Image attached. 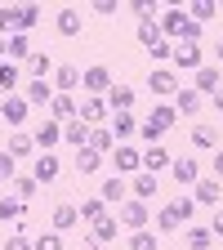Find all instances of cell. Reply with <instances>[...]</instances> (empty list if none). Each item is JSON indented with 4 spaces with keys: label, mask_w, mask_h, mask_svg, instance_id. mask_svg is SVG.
<instances>
[{
    "label": "cell",
    "mask_w": 223,
    "mask_h": 250,
    "mask_svg": "<svg viewBox=\"0 0 223 250\" xmlns=\"http://www.w3.org/2000/svg\"><path fill=\"white\" fill-rule=\"evenodd\" d=\"M81 85H85V94H99V99H107V89H112L116 81H112V72L103 67V62H94V67L81 72Z\"/></svg>",
    "instance_id": "cell-1"
},
{
    "label": "cell",
    "mask_w": 223,
    "mask_h": 250,
    "mask_svg": "<svg viewBox=\"0 0 223 250\" xmlns=\"http://www.w3.org/2000/svg\"><path fill=\"white\" fill-rule=\"evenodd\" d=\"M147 89L156 94V99H165V103H170V99H174V94H179L183 85H179V76H174V67H156V72L147 76Z\"/></svg>",
    "instance_id": "cell-2"
},
{
    "label": "cell",
    "mask_w": 223,
    "mask_h": 250,
    "mask_svg": "<svg viewBox=\"0 0 223 250\" xmlns=\"http://www.w3.org/2000/svg\"><path fill=\"white\" fill-rule=\"evenodd\" d=\"M156 22H161V31H165V36H170V41L179 45V41H183V31H187V22H192V18H187V9H183V5H170V9H165L161 18H156Z\"/></svg>",
    "instance_id": "cell-3"
},
{
    "label": "cell",
    "mask_w": 223,
    "mask_h": 250,
    "mask_svg": "<svg viewBox=\"0 0 223 250\" xmlns=\"http://www.w3.org/2000/svg\"><path fill=\"white\" fill-rule=\"evenodd\" d=\"M121 224L130 228V232H139V228H147L152 224V210H147V201H139V197H130L121 206Z\"/></svg>",
    "instance_id": "cell-4"
},
{
    "label": "cell",
    "mask_w": 223,
    "mask_h": 250,
    "mask_svg": "<svg viewBox=\"0 0 223 250\" xmlns=\"http://www.w3.org/2000/svg\"><path fill=\"white\" fill-rule=\"evenodd\" d=\"M170 62H174L179 72H201V67H205L201 45H187V41H179V45H174V58H170Z\"/></svg>",
    "instance_id": "cell-5"
},
{
    "label": "cell",
    "mask_w": 223,
    "mask_h": 250,
    "mask_svg": "<svg viewBox=\"0 0 223 250\" xmlns=\"http://www.w3.org/2000/svg\"><path fill=\"white\" fill-rule=\"evenodd\" d=\"M112 166H116L121 179H125V174L134 179V174L143 170V147H116V152H112Z\"/></svg>",
    "instance_id": "cell-6"
},
{
    "label": "cell",
    "mask_w": 223,
    "mask_h": 250,
    "mask_svg": "<svg viewBox=\"0 0 223 250\" xmlns=\"http://www.w3.org/2000/svg\"><path fill=\"white\" fill-rule=\"evenodd\" d=\"M49 121H58V125H67V121H76L81 116V103L72 99V94H54V103H49V112H45Z\"/></svg>",
    "instance_id": "cell-7"
},
{
    "label": "cell",
    "mask_w": 223,
    "mask_h": 250,
    "mask_svg": "<svg viewBox=\"0 0 223 250\" xmlns=\"http://www.w3.org/2000/svg\"><path fill=\"white\" fill-rule=\"evenodd\" d=\"M107 116H112L107 99H99V94H85V99H81V121L85 125H103Z\"/></svg>",
    "instance_id": "cell-8"
},
{
    "label": "cell",
    "mask_w": 223,
    "mask_h": 250,
    "mask_svg": "<svg viewBox=\"0 0 223 250\" xmlns=\"http://www.w3.org/2000/svg\"><path fill=\"white\" fill-rule=\"evenodd\" d=\"M27 112H31V103H27V94H9V99H0V116H5L14 130L27 121Z\"/></svg>",
    "instance_id": "cell-9"
},
{
    "label": "cell",
    "mask_w": 223,
    "mask_h": 250,
    "mask_svg": "<svg viewBox=\"0 0 223 250\" xmlns=\"http://www.w3.org/2000/svg\"><path fill=\"white\" fill-rule=\"evenodd\" d=\"M99 197H103L107 206H125V201H130V179H121V174H112L107 183H99Z\"/></svg>",
    "instance_id": "cell-10"
},
{
    "label": "cell",
    "mask_w": 223,
    "mask_h": 250,
    "mask_svg": "<svg viewBox=\"0 0 223 250\" xmlns=\"http://www.w3.org/2000/svg\"><path fill=\"white\" fill-rule=\"evenodd\" d=\"M192 89L201 94V99H205V94H219V89H223V72H219V67H210V62H205L201 72H192Z\"/></svg>",
    "instance_id": "cell-11"
},
{
    "label": "cell",
    "mask_w": 223,
    "mask_h": 250,
    "mask_svg": "<svg viewBox=\"0 0 223 250\" xmlns=\"http://www.w3.org/2000/svg\"><path fill=\"white\" fill-rule=\"evenodd\" d=\"M49 81H54L58 94H76V89H81V67H72V62H58Z\"/></svg>",
    "instance_id": "cell-12"
},
{
    "label": "cell",
    "mask_w": 223,
    "mask_h": 250,
    "mask_svg": "<svg viewBox=\"0 0 223 250\" xmlns=\"http://www.w3.org/2000/svg\"><path fill=\"white\" fill-rule=\"evenodd\" d=\"M89 134H94V125H85L81 116L62 125V143H67V147H76V152H81V147H89Z\"/></svg>",
    "instance_id": "cell-13"
},
{
    "label": "cell",
    "mask_w": 223,
    "mask_h": 250,
    "mask_svg": "<svg viewBox=\"0 0 223 250\" xmlns=\"http://www.w3.org/2000/svg\"><path fill=\"white\" fill-rule=\"evenodd\" d=\"M58 170H62V166H58V156H54V152H41L36 161H31V179H36V183H54Z\"/></svg>",
    "instance_id": "cell-14"
},
{
    "label": "cell",
    "mask_w": 223,
    "mask_h": 250,
    "mask_svg": "<svg viewBox=\"0 0 223 250\" xmlns=\"http://www.w3.org/2000/svg\"><path fill=\"white\" fill-rule=\"evenodd\" d=\"M31 139H36V147H45V152H49V147H58V143H62V125L45 116L36 130H31Z\"/></svg>",
    "instance_id": "cell-15"
},
{
    "label": "cell",
    "mask_w": 223,
    "mask_h": 250,
    "mask_svg": "<svg viewBox=\"0 0 223 250\" xmlns=\"http://www.w3.org/2000/svg\"><path fill=\"white\" fill-rule=\"evenodd\" d=\"M219 197H223V179H197V183H192V201L219 206Z\"/></svg>",
    "instance_id": "cell-16"
},
{
    "label": "cell",
    "mask_w": 223,
    "mask_h": 250,
    "mask_svg": "<svg viewBox=\"0 0 223 250\" xmlns=\"http://www.w3.org/2000/svg\"><path fill=\"white\" fill-rule=\"evenodd\" d=\"M174 166V156H170V147H161V143H152V147H143V170H170Z\"/></svg>",
    "instance_id": "cell-17"
},
{
    "label": "cell",
    "mask_w": 223,
    "mask_h": 250,
    "mask_svg": "<svg viewBox=\"0 0 223 250\" xmlns=\"http://www.w3.org/2000/svg\"><path fill=\"white\" fill-rule=\"evenodd\" d=\"M54 94H58L54 81H27V103H31V107H49Z\"/></svg>",
    "instance_id": "cell-18"
},
{
    "label": "cell",
    "mask_w": 223,
    "mask_h": 250,
    "mask_svg": "<svg viewBox=\"0 0 223 250\" xmlns=\"http://www.w3.org/2000/svg\"><path fill=\"white\" fill-rule=\"evenodd\" d=\"M170 174H174V183H197L201 179V166H197V156H174Z\"/></svg>",
    "instance_id": "cell-19"
},
{
    "label": "cell",
    "mask_w": 223,
    "mask_h": 250,
    "mask_svg": "<svg viewBox=\"0 0 223 250\" xmlns=\"http://www.w3.org/2000/svg\"><path fill=\"white\" fill-rule=\"evenodd\" d=\"M183 9H187V18L201 22V27H205V22H214V18L223 14V9H219V0H192V5H183Z\"/></svg>",
    "instance_id": "cell-20"
},
{
    "label": "cell",
    "mask_w": 223,
    "mask_h": 250,
    "mask_svg": "<svg viewBox=\"0 0 223 250\" xmlns=\"http://www.w3.org/2000/svg\"><path fill=\"white\" fill-rule=\"evenodd\" d=\"M5 152L14 156V161H27V156H36V139H31V134H22V130H14Z\"/></svg>",
    "instance_id": "cell-21"
},
{
    "label": "cell",
    "mask_w": 223,
    "mask_h": 250,
    "mask_svg": "<svg viewBox=\"0 0 223 250\" xmlns=\"http://www.w3.org/2000/svg\"><path fill=\"white\" fill-rule=\"evenodd\" d=\"M22 76H27V72L18 67V62H9V58L0 62V99H9V94L18 89V81H22Z\"/></svg>",
    "instance_id": "cell-22"
},
{
    "label": "cell",
    "mask_w": 223,
    "mask_h": 250,
    "mask_svg": "<svg viewBox=\"0 0 223 250\" xmlns=\"http://www.w3.org/2000/svg\"><path fill=\"white\" fill-rule=\"evenodd\" d=\"M107 130H112L116 139H134V134H139V121H134V112H112Z\"/></svg>",
    "instance_id": "cell-23"
},
{
    "label": "cell",
    "mask_w": 223,
    "mask_h": 250,
    "mask_svg": "<svg viewBox=\"0 0 223 250\" xmlns=\"http://www.w3.org/2000/svg\"><path fill=\"white\" fill-rule=\"evenodd\" d=\"M76 224H81V206H67V201L54 206V232H72Z\"/></svg>",
    "instance_id": "cell-24"
},
{
    "label": "cell",
    "mask_w": 223,
    "mask_h": 250,
    "mask_svg": "<svg viewBox=\"0 0 223 250\" xmlns=\"http://www.w3.org/2000/svg\"><path fill=\"white\" fill-rule=\"evenodd\" d=\"M54 27L62 31V36H81V27H85V18H81V9H58V18H54Z\"/></svg>",
    "instance_id": "cell-25"
},
{
    "label": "cell",
    "mask_w": 223,
    "mask_h": 250,
    "mask_svg": "<svg viewBox=\"0 0 223 250\" xmlns=\"http://www.w3.org/2000/svg\"><path fill=\"white\" fill-rule=\"evenodd\" d=\"M147 121H152V125H161V130H174V125H179V107H174V103H152Z\"/></svg>",
    "instance_id": "cell-26"
},
{
    "label": "cell",
    "mask_w": 223,
    "mask_h": 250,
    "mask_svg": "<svg viewBox=\"0 0 223 250\" xmlns=\"http://www.w3.org/2000/svg\"><path fill=\"white\" fill-rule=\"evenodd\" d=\"M156 188H161V183H156V174H152V170H139V174L130 179V192H134L139 201H147V197H156Z\"/></svg>",
    "instance_id": "cell-27"
},
{
    "label": "cell",
    "mask_w": 223,
    "mask_h": 250,
    "mask_svg": "<svg viewBox=\"0 0 223 250\" xmlns=\"http://www.w3.org/2000/svg\"><path fill=\"white\" fill-rule=\"evenodd\" d=\"M22 72H27L31 81H49V76H54V58H49V54H31Z\"/></svg>",
    "instance_id": "cell-28"
},
{
    "label": "cell",
    "mask_w": 223,
    "mask_h": 250,
    "mask_svg": "<svg viewBox=\"0 0 223 250\" xmlns=\"http://www.w3.org/2000/svg\"><path fill=\"white\" fill-rule=\"evenodd\" d=\"M116 228H121V219H116V214H107V219H99V224L89 228V241H94V246H103V241H116Z\"/></svg>",
    "instance_id": "cell-29"
},
{
    "label": "cell",
    "mask_w": 223,
    "mask_h": 250,
    "mask_svg": "<svg viewBox=\"0 0 223 250\" xmlns=\"http://www.w3.org/2000/svg\"><path fill=\"white\" fill-rule=\"evenodd\" d=\"M107 107H112V112H130V107H134V89H130V85H112V89H107Z\"/></svg>",
    "instance_id": "cell-30"
},
{
    "label": "cell",
    "mask_w": 223,
    "mask_h": 250,
    "mask_svg": "<svg viewBox=\"0 0 223 250\" xmlns=\"http://www.w3.org/2000/svg\"><path fill=\"white\" fill-rule=\"evenodd\" d=\"M22 31V18H18V5H0V36H18Z\"/></svg>",
    "instance_id": "cell-31"
},
{
    "label": "cell",
    "mask_w": 223,
    "mask_h": 250,
    "mask_svg": "<svg viewBox=\"0 0 223 250\" xmlns=\"http://www.w3.org/2000/svg\"><path fill=\"white\" fill-rule=\"evenodd\" d=\"M170 103L179 107V116H183V112H187V116H192V112H201V94H197V89H187V85H183V89L174 94V99H170Z\"/></svg>",
    "instance_id": "cell-32"
},
{
    "label": "cell",
    "mask_w": 223,
    "mask_h": 250,
    "mask_svg": "<svg viewBox=\"0 0 223 250\" xmlns=\"http://www.w3.org/2000/svg\"><path fill=\"white\" fill-rule=\"evenodd\" d=\"M5 45H9V62H27V58H31V36H27V31L9 36Z\"/></svg>",
    "instance_id": "cell-33"
},
{
    "label": "cell",
    "mask_w": 223,
    "mask_h": 250,
    "mask_svg": "<svg viewBox=\"0 0 223 250\" xmlns=\"http://www.w3.org/2000/svg\"><path fill=\"white\" fill-rule=\"evenodd\" d=\"M89 147L107 156V152H116V134L107 130V125H94V134H89Z\"/></svg>",
    "instance_id": "cell-34"
},
{
    "label": "cell",
    "mask_w": 223,
    "mask_h": 250,
    "mask_svg": "<svg viewBox=\"0 0 223 250\" xmlns=\"http://www.w3.org/2000/svg\"><path fill=\"white\" fill-rule=\"evenodd\" d=\"M103 166V152H94V147H81L76 152V174H94Z\"/></svg>",
    "instance_id": "cell-35"
},
{
    "label": "cell",
    "mask_w": 223,
    "mask_h": 250,
    "mask_svg": "<svg viewBox=\"0 0 223 250\" xmlns=\"http://www.w3.org/2000/svg\"><path fill=\"white\" fill-rule=\"evenodd\" d=\"M9 188H14V197H18V201H31V197H36V192H41V183H36V179H31V174H18V179H14Z\"/></svg>",
    "instance_id": "cell-36"
},
{
    "label": "cell",
    "mask_w": 223,
    "mask_h": 250,
    "mask_svg": "<svg viewBox=\"0 0 223 250\" xmlns=\"http://www.w3.org/2000/svg\"><path fill=\"white\" fill-rule=\"evenodd\" d=\"M81 219H89V224L107 219V201H103V197H89V201H81Z\"/></svg>",
    "instance_id": "cell-37"
},
{
    "label": "cell",
    "mask_w": 223,
    "mask_h": 250,
    "mask_svg": "<svg viewBox=\"0 0 223 250\" xmlns=\"http://www.w3.org/2000/svg\"><path fill=\"white\" fill-rule=\"evenodd\" d=\"M187 246H192V250H210V246H214V232H210V228H192V224H187Z\"/></svg>",
    "instance_id": "cell-38"
},
{
    "label": "cell",
    "mask_w": 223,
    "mask_h": 250,
    "mask_svg": "<svg viewBox=\"0 0 223 250\" xmlns=\"http://www.w3.org/2000/svg\"><path fill=\"white\" fill-rule=\"evenodd\" d=\"M174 228H183V219L174 214V206H161V214H156V232H174Z\"/></svg>",
    "instance_id": "cell-39"
},
{
    "label": "cell",
    "mask_w": 223,
    "mask_h": 250,
    "mask_svg": "<svg viewBox=\"0 0 223 250\" xmlns=\"http://www.w3.org/2000/svg\"><path fill=\"white\" fill-rule=\"evenodd\" d=\"M22 210H27V201H18V197H0V219H22Z\"/></svg>",
    "instance_id": "cell-40"
},
{
    "label": "cell",
    "mask_w": 223,
    "mask_h": 250,
    "mask_svg": "<svg viewBox=\"0 0 223 250\" xmlns=\"http://www.w3.org/2000/svg\"><path fill=\"white\" fill-rule=\"evenodd\" d=\"M192 147H214L219 152V134L210 130V125H197V130H192Z\"/></svg>",
    "instance_id": "cell-41"
},
{
    "label": "cell",
    "mask_w": 223,
    "mask_h": 250,
    "mask_svg": "<svg viewBox=\"0 0 223 250\" xmlns=\"http://www.w3.org/2000/svg\"><path fill=\"white\" fill-rule=\"evenodd\" d=\"M161 134H165V130H161V125H152V121H147V116H143V121H139V139H143V143H147V147H152V143H161Z\"/></svg>",
    "instance_id": "cell-42"
},
{
    "label": "cell",
    "mask_w": 223,
    "mask_h": 250,
    "mask_svg": "<svg viewBox=\"0 0 223 250\" xmlns=\"http://www.w3.org/2000/svg\"><path fill=\"white\" fill-rule=\"evenodd\" d=\"M130 250H156V232H147V228L130 232Z\"/></svg>",
    "instance_id": "cell-43"
},
{
    "label": "cell",
    "mask_w": 223,
    "mask_h": 250,
    "mask_svg": "<svg viewBox=\"0 0 223 250\" xmlns=\"http://www.w3.org/2000/svg\"><path fill=\"white\" fill-rule=\"evenodd\" d=\"M130 14H134L139 22H152V18H156V5H152V0H130Z\"/></svg>",
    "instance_id": "cell-44"
},
{
    "label": "cell",
    "mask_w": 223,
    "mask_h": 250,
    "mask_svg": "<svg viewBox=\"0 0 223 250\" xmlns=\"http://www.w3.org/2000/svg\"><path fill=\"white\" fill-rule=\"evenodd\" d=\"M31 250H62V232H41L31 241Z\"/></svg>",
    "instance_id": "cell-45"
},
{
    "label": "cell",
    "mask_w": 223,
    "mask_h": 250,
    "mask_svg": "<svg viewBox=\"0 0 223 250\" xmlns=\"http://www.w3.org/2000/svg\"><path fill=\"white\" fill-rule=\"evenodd\" d=\"M18 18H22V31H31L41 22V5H18Z\"/></svg>",
    "instance_id": "cell-46"
},
{
    "label": "cell",
    "mask_w": 223,
    "mask_h": 250,
    "mask_svg": "<svg viewBox=\"0 0 223 250\" xmlns=\"http://www.w3.org/2000/svg\"><path fill=\"white\" fill-rule=\"evenodd\" d=\"M170 206H174L179 219H187V224H192V214H197V201H192V197H179V201H170Z\"/></svg>",
    "instance_id": "cell-47"
},
{
    "label": "cell",
    "mask_w": 223,
    "mask_h": 250,
    "mask_svg": "<svg viewBox=\"0 0 223 250\" xmlns=\"http://www.w3.org/2000/svg\"><path fill=\"white\" fill-rule=\"evenodd\" d=\"M14 166H18L14 156H9V152H0V183H14V179H18V174H14Z\"/></svg>",
    "instance_id": "cell-48"
},
{
    "label": "cell",
    "mask_w": 223,
    "mask_h": 250,
    "mask_svg": "<svg viewBox=\"0 0 223 250\" xmlns=\"http://www.w3.org/2000/svg\"><path fill=\"white\" fill-rule=\"evenodd\" d=\"M5 250H31V237H27V232H14V237L5 241Z\"/></svg>",
    "instance_id": "cell-49"
},
{
    "label": "cell",
    "mask_w": 223,
    "mask_h": 250,
    "mask_svg": "<svg viewBox=\"0 0 223 250\" xmlns=\"http://www.w3.org/2000/svg\"><path fill=\"white\" fill-rule=\"evenodd\" d=\"M121 5H116V0H94V14H103V18H112Z\"/></svg>",
    "instance_id": "cell-50"
},
{
    "label": "cell",
    "mask_w": 223,
    "mask_h": 250,
    "mask_svg": "<svg viewBox=\"0 0 223 250\" xmlns=\"http://www.w3.org/2000/svg\"><path fill=\"white\" fill-rule=\"evenodd\" d=\"M210 232H214V237H223V210H214V224H210Z\"/></svg>",
    "instance_id": "cell-51"
},
{
    "label": "cell",
    "mask_w": 223,
    "mask_h": 250,
    "mask_svg": "<svg viewBox=\"0 0 223 250\" xmlns=\"http://www.w3.org/2000/svg\"><path fill=\"white\" fill-rule=\"evenodd\" d=\"M214 179H223V147L214 152Z\"/></svg>",
    "instance_id": "cell-52"
},
{
    "label": "cell",
    "mask_w": 223,
    "mask_h": 250,
    "mask_svg": "<svg viewBox=\"0 0 223 250\" xmlns=\"http://www.w3.org/2000/svg\"><path fill=\"white\" fill-rule=\"evenodd\" d=\"M210 103H214V112H223V89H219V94H210Z\"/></svg>",
    "instance_id": "cell-53"
},
{
    "label": "cell",
    "mask_w": 223,
    "mask_h": 250,
    "mask_svg": "<svg viewBox=\"0 0 223 250\" xmlns=\"http://www.w3.org/2000/svg\"><path fill=\"white\" fill-rule=\"evenodd\" d=\"M214 58H219V62H223V41H214Z\"/></svg>",
    "instance_id": "cell-54"
},
{
    "label": "cell",
    "mask_w": 223,
    "mask_h": 250,
    "mask_svg": "<svg viewBox=\"0 0 223 250\" xmlns=\"http://www.w3.org/2000/svg\"><path fill=\"white\" fill-rule=\"evenodd\" d=\"M5 58H9V45H5V41H0V62H5Z\"/></svg>",
    "instance_id": "cell-55"
}]
</instances>
